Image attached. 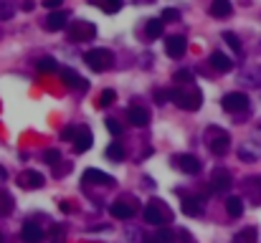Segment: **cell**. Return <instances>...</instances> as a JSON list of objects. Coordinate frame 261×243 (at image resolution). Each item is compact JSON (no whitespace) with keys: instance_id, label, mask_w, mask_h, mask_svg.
<instances>
[{"instance_id":"obj_38","label":"cell","mask_w":261,"mask_h":243,"mask_svg":"<svg viewBox=\"0 0 261 243\" xmlns=\"http://www.w3.org/2000/svg\"><path fill=\"white\" fill-rule=\"evenodd\" d=\"M155 99H158V104H165L168 99H172V94L165 92V89H160V92H155Z\"/></svg>"},{"instance_id":"obj_44","label":"cell","mask_w":261,"mask_h":243,"mask_svg":"<svg viewBox=\"0 0 261 243\" xmlns=\"http://www.w3.org/2000/svg\"><path fill=\"white\" fill-rule=\"evenodd\" d=\"M33 8H36L33 0H23V10H33Z\"/></svg>"},{"instance_id":"obj_14","label":"cell","mask_w":261,"mask_h":243,"mask_svg":"<svg viewBox=\"0 0 261 243\" xmlns=\"http://www.w3.org/2000/svg\"><path fill=\"white\" fill-rule=\"evenodd\" d=\"M20 240L23 243H41L44 240V228L36 226V223H26L20 230Z\"/></svg>"},{"instance_id":"obj_20","label":"cell","mask_w":261,"mask_h":243,"mask_svg":"<svg viewBox=\"0 0 261 243\" xmlns=\"http://www.w3.org/2000/svg\"><path fill=\"white\" fill-rule=\"evenodd\" d=\"M127 119H130V124H134V127L150 124V114H147V109H142V106H132L130 114H127Z\"/></svg>"},{"instance_id":"obj_34","label":"cell","mask_w":261,"mask_h":243,"mask_svg":"<svg viewBox=\"0 0 261 243\" xmlns=\"http://www.w3.org/2000/svg\"><path fill=\"white\" fill-rule=\"evenodd\" d=\"M223 40H226V44H228L234 51H241V40H238L236 33H228V30H226V33H223Z\"/></svg>"},{"instance_id":"obj_40","label":"cell","mask_w":261,"mask_h":243,"mask_svg":"<svg viewBox=\"0 0 261 243\" xmlns=\"http://www.w3.org/2000/svg\"><path fill=\"white\" fill-rule=\"evenodd\" d=\"M76 132H79V130H74V127H66V130L61 132V140H71V142H74V137H76Z\"/></svg>"},{"instance_id":"obj_9","label":"cell","mask_w":261,"mask_h":243,"mask_svg":"<svg viewBox=\"0 0 261 243\" xmlns=\"http://www.w3.org/2000/svg\"><path fill=\"white\" fill-rule=\"evenodd\" d=\"M238 84H244V86H261V66H246L238 74Z\"/></svg>"},{"instance_id":"obj_1","label":"cell","mask_w":261,"mask_h":243,"mask_svg":"<svg viewBox=\"0 0 261 243\" xmlns=\"http://www.w3.org/2000/svg\"><path fill=\"white\" fill-rule=\"evenodd\" d=\"M170 94H172V102H175L180 109H188V112H196V109H200V104H203V94H200V89H198L196 84L170 89Z\"/></svg>"},{"instance_id":"obj_11","label":"cell","mask_w":261,"mask_h":243,"mask_svg":"<svg viewBox=\"0 0 261 243\" xmlns=\"http://www.w3.org/2000/svg\"><path fill=\"white\" fill-rule=\"evenodd\" d=\"M185 46H188V40H185L182 36H170V38L165 40V51H168V56H172V58H180V56L185 54Z\"/></svg>"},{"instance_id":"obj_18","label":"cell","mask_w":261,"mask_h":243,"mask_svg":"<svg viewBox=\"0 0 261 243\" xmlns=\"http://www.w3.org/2000/svg\"><path fill=\"white\" fill-rule=\"evenodd\" d=\"M210 66L216 68V71H220V74H226V71H231L234 68V61L223 54V51H213L210 54Z\"/></svg>"},{"instance_id":"obj_10","label":"cell","mask_w":261,"mask_h":243,"mask_svg":"<svg viewBox=\"0 0 261 243\" xmlns=\"http://www.w3.org/2000/svg\"><path fill=\"white\" fill-rule=\"evenodd\" d=\"M144 223H150V226H162L165 223V213L160 210V206H158V200H152V202H147V208H144Z\"/></svg>"},{"instance_id":"obj_35","label":"cell","mask_w":261,"mask_h":243,"mask_svg":"<svg viewBox=\"0 0 261 243\" xmlns=\"http://www.w3.org/2000/svg\"><path fill=\"white\" fill-rule=\"evenodd\" d=\"M162 20H168V23L180 20V10H175V8H165V10H162Z\"/></svg>"},{"instance_id":"obj_6","label":"cell","mask_w":261,"mask_h":243,"mask_svg":"<svg viewBox=\"0 0 261 243\" xmlns=\"http://www.w3.org/2000/svg\"><path fill=\"white\" fill-rule=\"evenodd\" d=\"M175 168L180 172H188V175H198L200 172V160L196 154H175Z\"/></svg>"},{"instance_id":"obj_31","label":"cell","mask_w":261,"mask_h":243,"mask_svg":"<svg viewBox=\"0 0 261 243\" xmlns=\"http://www.w3.org/2000/svg\"><path fill=\"white\" fill-rule=\"evenodd\" d=\"M254 238H256V228H244L241 233H236L234 243H254Z\"/></svg>"},{"instance_id":"obj_39","label":"cell","mask_w":261,"mask_h":243,"mask_svg":"<svg viewBox=\"0 0 261 243\" xmlns=\"http://www.w3.org/2000/svg\"><path fill=\"white\" fill-rule=\"evenodd\" d=\"M0 16H3V18H10V16H13V6H10V3H0Z\"/></svg>"},{"instance_id":"obj_25","label":"cell","mask_w":261,"mask_h":243,"mask_svg":"<svg viewBox=\"0 0 261 243\" xmlns=\"http://www.w3.org/2000/svg\"><path fill=\"white\" fill-rule=\"evenodd\" d=\"M92 6L102 8L104 13H117L122 8V0H92Z\"/></svg>"},{"instance_id":"obj_24","label":"cell","mask_w":261,"mask_h":243,"mask_svg":"<svg viewBox=\"0 0 261 243\" xmlns=\"http://www.w3.org/2000/svg\"><path fill=\"white\" fill-rule=\"evenodd\" d=\"M162 30H165V20L162 18H150V20H147V36H150V38H160Z\"/></svg>"},{"instance_id":"obj_12","label":"cell","mask_w":261,"mask_h":243,"mask_svg":"<svg viewBox=\"0 0 261 243\" xmlns=\"http://www.w3.org/2000/svg\"><path fill=\"white\" fill-rule=\"evenodd\" d=\"M68 26V13H64V10H54L46 20H44V28L46 30H64Z\"/></svg>"},{"instance_id":"obj_32","label":"cell","mask_w":261,"mask_h":243,"mask_svg":"<svg viewBox=\"0 0 261 243\" xmlns=\"http://www.w3.org/2000/svg\"><path fill=\"white\" fill-rule=\"evenodd\" d=\"M114 99H117L114 92H112V89H104V92L99 94V106H112V104H114Z\"/></svg>"},{"instance_id":"obj_7","label":"cell","mask_w":261,"mask_h":243,"mask_svg":"<svg viewBox=\"0 0 261 243\" xmlns=\"http://www.w3.org/2000/svg\"><path fill=\"white\" fill-rule=\"evenodd\" d=\"M223 109L226 112H246L248 109V96L241 94V92H234V94H226L223 96Z\"/></svg>"},{"instance_id":"obj_17","label":"cell","mask_w":261,"mask_h":243,"mask_svg":"<svg viewBox=\"0 0 261 243\" xmlns=\"http://www.w3.org/2000/svg\"><path fill=\"white\" fill-rule=\"evenodd\" d=\"M18 182H20V188H30V190H38L46 180H44V175L41 172H36V170H28V172H23L20 178H18Z\"/></svg>"},{"instance_id":"obj_19","label":"cell","mask_w":261,"mask_h":243,"mask_svg":"<svg viewBox=\"0 0 261 243\" xmlns=\"http://www.w3.org/2000/svg\"><path fill=\"white\" fill-rule=\"evenodd\" d=\"M92 144H94L92 132L89 130H79L76 137H74V150H76V152H86V150H92Z\"/></svg>"},{"instance_id":"obj_28","label":"cell","mask_w":261,"mask_h":243,"mask_svg":"<svg viewBox=\"0 0 261 243\" xmlns=\"http://www.w3.org/2000/svg\"><path fill=\"white\" fill-rule=\"evenodd\" d=\"M106 157H109V160H114V162L124 160V147H122L120 142H112V144H106Z\"/></svg>"},{"instance_id":"obj_13","label":"cell","mask_w":261,"mask_h":243,"mask_svg":"<svg viewBox=\"0 0 261 243\" xmlns=\"http://www.w3.org/2000/svg\"><path fill=\"white\" fill-rule=\"evenodd\" d=\"M61 78H64V84H66L68 89H79V92L89 89V81H84V78H82L76 71H71V68H64Z\"/></svg>"},{"instance_id":"obj_41","label":"cell","mask_w":261,"mask_h":243,"mask_svg":"<svg viewBox=\"0 0 261 243\" xmlns=\"http://www.w3.org/2000/svg\"><path fill=\"white\" fill-rule=\"evenodd\" d=\"M58 6H61V0H44V8H48V10H58Z\"/></svg>"},{"instance_id":"obj_21","label":"cell","mask_w":261,"mask_h":243,"mask_svg":"<svg viewBox=\"0 0 261 243\" xmlns=\"http://www.w3.org/2000/svg\"><path fill=\"white\" fill-rule=\"evenodd\" d=\"M180 210H182L185 216H190V218L203 216V206H200V200H196V198H185L182 206H180Z\"/></svg>"},{"instance_id":"obj_37","label":"cell","mask_w":261,"mask_h":243,"mask_svg":"<svg viewBox=\"0 0 261 243\" xmlns=\"http://www.w3.org/2000/svg\"><path fill=\"white\" fill-rule=\"evenodd\" d=\"M106 130H109L112 134H114V137H120V134H122V124H120L117 119H106Z\"/></svg>"},{"instance_id":"obj_3","label":"cell","mask_w":261,"mask_h":243,"mask_svg":"<svg viewBox=\"0 0 261 243\" xmlns=\"http://www.w3.org/2000/svg\"><path fill=\"white\" fill-rule=\"evenodd\" d=\"M86 66L92 68V71H96V74H102V71H106V68H112V61H114V54H112L109 48H92L89 54H86Z\"/></svg>"},{"instance_id":"obj_27","label":"cell","mask_w":261,"mask_h":243,"mask_svg":"<svg viewBox=\"0 0 261 243\" xmlns=\"http://www.w3.org/2000/svg\"><path fill=\"white\" fill-rule=\"evenodd\" d=\"M258 154H261V147H248V144L238 147V157H241L244 162H254Z\"/></svg>"},{"instance_id":"obj_29","label":"cell","mask_w":261,"mask_h":243,"mask_svg":"<svg viewBox=\"0 0 261 243\" xmlns=\"http://www.w3.org/2000/svg\"><path fill=\"white\" fill-rule=\"evenodd\" d=\"M172 81H178L180 86H190V84H193V71H188V68H180V71H175Z\"/></svg>"},{"instance_id":"obj_2","label":"cell","mask_w":261,"mask_h":243,"mask_svg":"<svg viewBox=\"0 0 261 243\" xmlns=\"http://www.w3.org/2000/svg\"><path fill=\"white\" fill-rule=\"evenodd\" d=\"M206 140H208V147H210V152H213L216 157H220V154H226V152H228L231 137H228V132H223L220 127H208Z\"/></svg>"},{"instance_id":"obj_43","label":"cell","mask_w":261,"mask_h":243,"mask_svg":"<svg viewBox=\"0 0 261 243\" xmlns=\"http://www.w3.org/2000/svg\"><path fill=\"white\" fill-rule=\"evenodd\" d=\"M54 168H56V175H58V178H61L64 172H68V170H71V165H61V168H58V165H54Z\"/></svg>"},{"instance_id":"obj_4","label":"cell","mask_w":261,"mask_h":243,"mask_svg":"<svg viewBox=\"0 0 261 243\" xmlns=\"http://www.w3.org/2000/svg\"><path fill=\"white\" fill-rule=\"evenodd\" d=\"M96 33V28L86 20H71L68 23V38L74 40V44H79V40H86Z\"/></svg>"},{"instance_id":"obj_36","label":"cell","mask_w":261,"mask_h":243,"mask_svg":"<svg viewBox=\"0 0 261 243\" xmlns=\"http://www.w3.org/2000/svg\"><path fill=\"white\" fill-rule=\"evenodd\" d=\"M44 160L48 162V165H58V162H61V152H58V150H48V152L44 154Z\"/></svg>"},{"instance_id":"obj_30","label":"cell","mask_w":261,"mask_h":243,"mask_svg":"<svg viewBox=\"0 0 261 243\" xmlns=\"http://www.w3.org/2000/svg\"><path fill=\"white\" fill-rule=\"evenodd\" d=\"M147 243H175V233H172L170 228H160L158 236H155L152 240H147Z\"/></svg>"},{"instance_id":"obj_16","label":"cell","mask_w":261,"mask_h":243,"mask_svg":"<svg viewBox=\"0 0 261 243\" xmlns=\"http://www.w3.org/2000/svg\"><path fill=\"white\" fill-rule=\"evenodd\" d=\"M244 190L254 200V206H261V178H246L244 180Z\"/></svg>"},{"instance_id":"obj_45","label":"cell","mask_w":261,"mask_h":243,"mask_svg":"<svg viewBox=\"0 0 261 243\" xmlns=\"http://www.w3.org/2000/svg\"><path fill=\"white\" fill-rule=\"evenodd\" d=\"M0 180H6V170H0Z\"/></svg>"},{"instance_id":"obj_15","label":"cell","mask_w":261,"mask_h":243,"mask_svg":"<svg viewBox=\"0 0 261 243\" xmlns=\"http://www.w3.org/2000/svg\"><path fill=\"white\" fill-rule=\"evenodd\" d=\"M84 182H92V185H106V188H112V185H114V178L106 175V172H102V170H86V172H84Z\"/></svg>"},{"instance_id":"obj_5","label":"cell","mask_w":261,"mask_h":243,"mask_svg":"<svg viewBox=\"0 0 261 243\" xmlns=\"http://www.w3.org/2000/svg\"><path fill=\"white\" fill-rule=\"evenodd\" d=\"M134 210H137V202H134V198H124V200H117V202H112V208H109V213L114 216V218H120V220H127V218H132L134 216Z\"/></svg>"},{"instance_id":"obj_26","label":"cell","mask_w":261,"mask_h":243,"mask_svg":"<svg viewBox=\"0 0 261 243\" xmlns=\"http://www.w3.org/2000/svg\"><path fill=\"white\" fill-rule=\"evenodd\" d=\"M10 213H13V198H10V192L0 190V218L10 216Z\"/></svg>"},{"instance_id":"obj_22","label":"cell","mask_w":261,"mask_h":243,"mask_svg":"<svg viewBox=\"0 0 261 243\" xmlns=\"http://www.w3.org/2000/svg\"><path fill=\"white\" fill-rule=\"evenodd\" d=\"M231 10H234L231 0H213L210 3V16H216V18H226V16H231Z\"/></svg>"},{"instance_id":"obj_42","label":"cell","mask_w":261,"mask_h":243,"mask_svg":"<svg viewBox=\"0 0 261 243\" xmlns=\"http://www.w3.org/2000/svg\"><path fill=\"white\" fill-rule=\"evenodd\" d=\"M51 236H54V240H56V243H61V238H64V230H61L58 226H54V228H51Z\"/></svg>"},{"instance_id":"obj_33","label":"cell","mask_w":261,"mask_h":243,"mask_svg":"<svg viewBox=\"0 0 261 243\" xmlns=\"http://www.w3.org/2000/svg\"><path fill=\"white\" fill-rule=\"evenodd\" d=\"M38 71H41V74H51V71H56V61H54L51 56L41 58V61H38Z\"/></svg>"},{"instance_id":"obj_23","label":"cell","mask_w":261,"mask_h":243,"mask_svg":"<svg viewBox=\"0 0 261 243\" xmlns=\"http://www.w3.org/2000/svg\"><path fill=\"white\" fill-rule=\"evenodd\" d=\"M226 210H228L231 218H241V213H244V200L236 198V195H231V198L226 200Z\"/></svg>"},{"instance_id":"obj_46","label":"cell","mask_w":261,"mask_h":243,"mask_svg":"<svg viewBox=\"0 0 261 243\" xmlns=\"http://www.w3.org/2000/svg\"><path fill=\"white\" fill-rule=\"evenodd\" d=\"M0 243H3V236H0Z\"/></svg>"},{"instance_id":"obj_8","label":"cell","mask_w":261,"mask_h":243,"mask_svg":"<svg viewBox=\"0 0 261 243\" xmlns=\"http://www.w3.org/2000/svg\"><path fill=\"white\" fill-rule=\"evenodd\" d=\"M228 188H231V172L226 168L213 170V175H210V190L213 192H226Z\"/></svg>"}]
</instances>
